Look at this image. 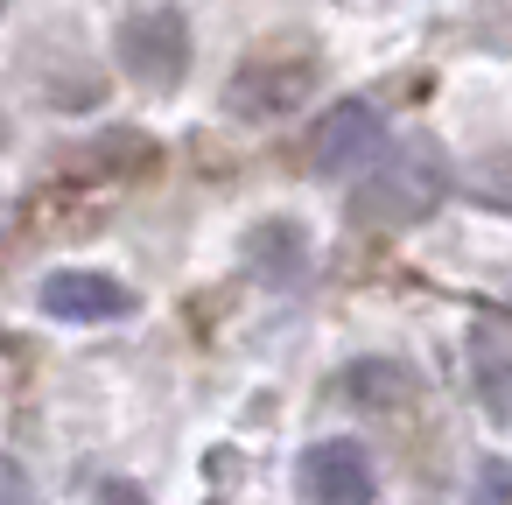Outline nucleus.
<instances>
[{
    "label": "nucleus",
    "mask_w": 512,
    "mask_h": 505,
    "mask_svg": "<svg viewBox=\"0 0 512 505\" xmlns=\"http://www.w3.org/2000/svg\"><path fill=\"white\" fill-rule=\"evenodd\" d=\"M442 190H449L442 155H435L428 141H407V148L379 155V169L358 183L351 218H358V225H372V232H400V225H421V218L442 204Z\"/></svg>",
    "instance_id": "obj_1"
},
{
    "label": "nucleus",
    "mask_w": 512,
    "mask_h": 505,
    "mask_svg": "<svg viewBox=\"0 0 512 505\" xmlns=\"http://www.w3.org/2000/svg\"><path fill=\"white\" fill-rule=\"evenodd\" d=\"M316 85H323V57H316L302 36H274V43H260V50L232 71L225 99H232L239 120H281V113H295Z\"/></svg>",
    "instance_id": "obj_2"
},
{
    "label": "nucleus",
    "mask_w": 512,
    "mask_h": 505,
    "mask_svg": "<svg viewBox=\"0 0 512 505\" xmlns=\"http://www.w3.org/2000/svg\"><path fill=\"white\" fill-rule=\"evenodd\" d=\"M120 64H127L134 85H148V92H176L183 71H190V29H183V15H176V8L134 15V22L120 29Z\"/></svg>",
    "instance_id": "obj_3"
},
{
    "label": "nucleus",
    "mask_w": 512,
    "mask_h": 505,
    "mask_svg": "<svg viewBox=\"0 0 512 505\" xmlns=\"http://www.w3.org/2000/svg\"><path fill=\"white\" fill-rule=\"evenodd\" d=\"M379 141H386L379 106H372V99H337V106L309 127V169H316V176H344V169L372 162Z\"/></svg>",
    "instance_id": "obj_4"
},
{
    "label": "nucleus",
    "mask_w": 512,
    "mask_h": 505,
    "mask_svg": "<svg viewBox=\"0 0 512 505\" xmlns=\"http://www.w3.org/2000/svg\"><path fill=\"white\" fill-rule=\"evenodd\" d=\"M295 484H302L309 505H372V456L351 435L309 442L302 463H295Z\"/></svg>",
    "instance_id": "obj_5"
},
{
    "label": "nucleus",
    "mask_w": 512,
    "mask_h": 505,
    "mask_svg": "<svg viewBox=\"0 0 512 505\" xmlns=\"http://www.w3.org/2000/svg\"><path fill=\"white\" fill-rule=\"evenodd\" d=\"M36 302H43V316H57V323H113V316L134 309V288L113 281V274H99V267H57V274L36 288Z\"/></svg>",
    "instance_id": "obj_6"
},
{
    "label": "nucleus",
    "mask_w": 512,
    "mask_h": 505,
    "mask_svg": "<svg viewBox=\"0 0 512 505\" xmlns=\"http://www.w3.org/2000/svg\"><path fill=\"white\" fill-rule=\"evenodd\" d=\"M477 505H512V470L491 456V463H477Z\"/></svg>",
    "instance_id": "obj_7"
},
{
    "label": "nucleus",
    "mask_w": 512,
    "mask_h": 505,
    "mask_svg": "<svg viewBox=\"0 0 512 505\" xmlns=\"http://www.w3.org/2000/svg\"><path fill=\"white\" fill-rule=\"evenodd\" d=\"M99 505H148V491H141L134 477H106V484H99Z\"/></svg>",
    "instance_id": "obj_8"
}]
</instances>
